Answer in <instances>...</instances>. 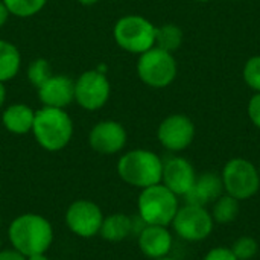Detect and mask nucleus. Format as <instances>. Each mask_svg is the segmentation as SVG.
<instances>
[{
    "label": "nucleus",
    "instance_id": "obj_1",
    "mask_svg": "<svg viewBox=\"0 0 260 260\" xmlns=\"http://www.w3.org/2000/svg\"><path fill=\"white\" fill-rule=\"evenodd\" d=\"M8 236L12 247L29 257L49 250L53 241V230L46 218L35 213H24L11 222Z\"/></svg>",
    "mask_w": 260,
    "mask_h": 260
},
{
    "label": "nucleus",
    "instance_id": "obj_2",
    "mask_svg": "<svg viewBox=\"0 0 260 260\" xmlns=\"http://www.w3.org/2000/svg\"><path fill=\"white\" fill-rule=\"evenodd\" d=\"M32 134L38 145L50 152L64 149L73 136V122L62 108L43 107L35 111Z\"/></svg>",
    "mask_w": 260,
    "mask_h": 260
},
{
    "label": "nucleus",
    "instance_id": "obj_3",
    "mask_svg": "<svg viewBox=\"0 0 260 260\" xmlns=\"http://www.w3.org/2000/svg\"><path fill=\"white\" fill-rule=\"evenodd\" d=\"M117 174L129 186L146 189L161 183L163 160L152 151L133 149L119 158Z\"/></svg>",
    "mask_w": 260,
    "mask_h": 260
},
{
    "label": "nucleus",
    "instance_id": "obj_4",
    "mask_svg": "<svg viewBox=\"0 0 260 260\" xmlns=\"http://www.w3.org/2000/svg\"><path fill=\"white\" fill-rule=\"evenodd\" d=\"M139 216L146 225H163L172 224L180 204L178 197L171 192L163 183L142 189L137 201Z\"/></svg>",
    "mask_w": 260,
    "mask_h": 260
},
{
    "label": "nucleus",
    "instance_id": "obj_5",
    "mask_svg": "<svg viewBox=\"0 0 260 260\" xmlns=\"http://www.w3.org/2000/svg\"><path fill=\"white\" fill-rule=\"evenodd\" d=\"M155 27L142 15H123L114 24V41L122 50L142 55L155 46Z\"/></svg>",
    "mask_w": 260,
    "mask_h": 260
},
{
    "label": "nucleus",
    "instance_id": "obj_6",
    "mask_svg": "<svg viewBox=\"0 0 260 260\" xmlns=\"http://www.w3.org/2000/svg\"><path fill=\"white\" fill-rule=\"evenodd\" d=\"M178 73V66L174 53L158 47H152L139 55L137 75L140 81L151 88L169 87Z\"/></svg>",
    "mask_w": 260,
    "mask_h": 260
},
{
    "label": "nucleus",
    "instance_id": "obj_7",
    "mask_svg": "<svg viewBox=\"0 0 260 260\" xmlns=\"http://www.w3.org/2000/svg\"><path fill=\"white\" fill-rule=\"evenodd\" d=\"M224 192L238 201L253 198L260 189V174L257 166L250 160L236 157L225 163L221 172Z\"/></svg>",
    "mask_w": 260,
    "mask_h": 260
},
{
    "label": "nucleus",
    "instance_id": "obj_8",
    "mask_svg": "<svg viewBox=\"0 0 260 260\" xmlns=\"http://www.w3.org/2000/svg\"><path fill=\"white\" fill-rule=\"evenodd\" d=\"M213 218L212 213L198 204H186L178 209L172 229L178 238L187 242H201L206 241L213 232Z\"/></svg>",
    "mask_w": 260,
    "mask_h": 260
},
{
    "label": "nucleus",
    "instance_id": "obj_9",
    "mask_svg": "<svg viewBox=\"0 0 260 260\" xmlns=\"http://www.w3.org/2000/svg\"><path fill=\"white\" fill-rule=\"evenodd\" d=\"M110 94V81L107 75L98 69L81 73V76L75 81V101L87 111H96L102 108L108 102Z\"/></svg>",
    "mask_w": 260,
    "mask_h": 260
},
{
    "label": "nucleus",
    "instance_id": "obj_10",
    "mask_svg": "<svg viewBox=\"0 0 260 260\" xmlns=\"http://www.w3.org/2000/svg\"><path fill=\"white\" fill-rule=\"evenodd\" d=\"M157 139L165 149L181 152L192 145L195 139V125L186 114H171L158 125Z\"/></svg>",
    "mask_w": 260,
    "mask_h": 260
},
{
    "label": "nucleus",
    "instance_id": "obj_11",
    "mask_svg": "<svg viewBox=\"0 0 260 260\" xmlns=\"http://www.w3.org/2000/svg\"><path fill=\"white\" fill-rule=\"evenodd\" d=\"M104 221L102 210L88 200H79L70 204L66 213V224L75 235L81 238H93L99 233Z\"/></svg>",
    "mask_w": 260,
    "mask_h": 260
},
{
    "label": "nucleus",
    "instance_id": "obj_12",
    "mask_svg": "<svg viewBox=\"0 0 260 260\" xmlns=\"http://www.w3.org/2000/svg\"><path fill=\"white\" fill-rule=\"evenodd\" d=\"M195 180V168L187 158L174 155L163 161L161 183L177 197H186L193 187Z\"/></svg>",
    "mask_w": 260,
    "mask_h": 260
},
{
    "label": "nucleus",
    "instance_id": "obj_13",
    "mask_svg": "<svg viewBox=\"0 0 260 260\" xmlns=\"http://www.w3.org/2000/svg\"><path fill=\"white\" fill-rule=\"evenodd\" d=\"M126 129L116 120H102L96 123L88 136L91 149L104 155L120 152L126 145Z\"/></svg>",
    "mask_w": 260,
    "mask_h": 260
},
{
    "label": "nucleus",
    "instance_id": "obj_14",
    "mask_svg": "<svg viewBox=\"0 0 260 260\" xmlns=\"http://www.w3.org/2000/svg\"><path fill=\"white\" fill-rule=\"evenodd\" d=\"M37 90L43 107L64 110L75 101V81L64 75H52Z\"/></svg>",
    "mask_w": 260,
    "mask_h": 260
},
{
    "label": "nucleus",
    "instance_id": "obj_15",
    "mask_svg": "<svg viewBox=\"0 0 260 260\" xmlns=\"http://www.w3.org/2000/svg\"><path fill=\"white\" fill-rule=\"evenodd\" d=\"M139 248L149 259L169 256L172 250V235L163 225H145L139 233Z\"/></svg>",
    "mask_w": 260,
    "mask_h": 260
},
{
    "label": "nucleus",
    "instance_id": "obj_16",
    "mask_svg": "<svg viewBox=\"0 0 260 260\" xmlns=\"http://www.w3.org/2000/svg\"><path fill=\"white\" fill-rule=\"evenodd\" d=\"M222 193L225 192L221 175L215 172H204L197 175L193 187L184 198L187 204H198L206 207L207 204H213Z\"/></svg>",
    "mask_w": 260,
    "mask_h": 260
},
{
    "label": "nucleus",
    "instance_id": "obj_17",
    "mask_svg": "<svg viewBox=\"0 0 260 260\" xmlns=\"http://www.w3.org/2000/svg\"><path fill=\"white\" fill-rule=\"evenodd\" d=\"M34 119H35V111L24 104H14L9 105L3 114H2V122L5 128L12 133V134H27L32 131L34 126Z\"/></svg>",
    "mask_w": 260,
    "mask_h": 260
},
{
    "label": "nucleus",
    "instance_id": "obj_18",
    "mask_svg": "<svg viewBox=\"0 0 260 260\" xmlns=\"http://www.w3.org/2000/svg\"><path fill=\"white\" fill-rule=\"evenodd\" d=\"M102 239L110 242H122L134 233V219L123 213H114L104 218L101 230Z\"/></svg>",
    "mask_w": 260,
    "mask_h": 260
},
{
    "label": "nucleus",
    "instance_id": "obj_19",
    "mask_svg": "<svg viewBox=\"0 0 260 260\" xmlns=\"http://www.w3.org/2000/svg\"><path fill=\"white\" fill-rule=\"evenodd\" d=\"M21 67V55L9 41L0 40V82H8L14 79Z\"/></svg>",
    "mask_w": 260,
    "mask_h": 260
},
{
    "label": "nucleus",
    "instance_id": "obj_20",
    "mask_svg": "<svg viewBox=\"0 0 260 260\" xmlns=\"http://www.w3.org/2000/svg\"><path fill=\"white\" fill-rule=\"evenodd\" d=\"M183 43V30L174 23H166L155 27V47L166 52H177Z\"/></svg>",
    "mask_w": 260,
    "mask_h": 260
},
{
    "label": "nucleus",
    "instance_id": "obj_21",
    "mask_svg": "<svg viewBox=\"0 0 260 260\" xmlns=\"http://www.w3.org/2000/svg\"><path fill=\"white\" fill-rule=\"evenodd\" d=\"M212 218L218 224H230L239 215V201L227 193H222L215 203L212 209Z\"/></svg>",
    "mask_w": 260,
    "mask_h": 260
},
{
    "label": "nucleus",
    "instance_id": "obj_22",
    "mask_svg": "<svg viewBox=\"0 0 260 260\" xmlns=\"http://www.w3.org/2000/svg\"><path fill=\"white\" fill-rule=\"evenodd\" d=\"M46 2L47 0H3L9 14L20 18H27L38 14L44 8Z\"/></svg>",
    "mask_w": 260,
    "mask_h": 260
},
{
    "label": "nucleus",
    "instance_id": "obj_23",
    "mask_svg": "<svg viewBox=\"0 0 260 260\" xmlns=\"http://www.w3.org/2000/svg\"><path fill=\"white\" fill-rule=\"evenodd\" d=\"M50 76H52V67L49 61L44 58H35L27 67V79L35 88L43 85Z\"/></svg>",
    "mask_w": 260,
    "mask_h": 260
},
{
    "label": "nucleus",
    "instance_id": "obj_24",
    "mask_svg": "<svg viewBox=\"0 0 260 260\" xmlns=\"http://www.w3.org/2000/svg\"><path fill=\"white\" fill-rule=\"evenodd\" d=\"M242 78L248 88L254 93H260V55H254L247 59L242 69Z\"/></svg>",
    "mask_w": 260,
    "mask_h": 260
},
{
    "label": "nucleus",
    "instance_id": "obj_25",
    "mask_svg": "<svg viewBox=\"0 0 260 260\" xmlns=\"http://www.w3.org/2000/svg\"><path fill=\"white\" fill-rule=\"evenodd\" d=\"M232 251L238 260H250L257 254L259 244L251 236H241L239 239H236L233 242Z\"/></svg>",
    "mask_w": 260,
    "mask_h": 260
},
{
    "label": "nucleus",
    "instance_id": "obj_26",
    "mask_svg": "<svg viewBox=\"0 0 260 260\" xmlns=\"http://www.w3.org/2000/svg\"><path fill=\"white\" fill-rule=\"evenodd\" d=\"M247 113H248V117L251 120V123L260 129V93H254L248 102V107H247Z\"/></svg>",
    "mask_w": 260,
    "mask_h": 260
},
{
    "label": "nucleus",
    "instance_id": "obj_27",
    "mask_svg": "<svg viewBox=\"0 0 260 260\" xmlns=\"http://www.w3.org/2000/svg\"><path fill=\"white\" fill-rule=\"evenodd\" d=\"M203 260H238L236 256L233 254L232 248H225V247H215L212 248Z\"/></svg>",
    "mask_w": 260,
    "mask_h": 260
},
{
    "label": "nucleus",
    "instance_id": "obj_28",
    "mask_svg": "<svg viewBox=\"0 0 260 260\" xmlns=\"http://www.w3.org/2000/svg\"><path fill=\"white\" fill-rule=\"evenodd\" d=\"M0 260H26V256L20 251L14 250H2L0 251Z\"/></svg>",
    "mask_w": 260,
    "mask_h": 260
},
{
    "label": "nucleus",
    "instance_id": "obj_29",
    "mask_svg": "<svg viewBox=\"0 0 260 260\" xmlns=\"http://www.w3.org/2000/svg\"><path fill=\"white\" fill-rule=\"evenodd\" d=\"M9 11H8V8H6V5L3 3V0H0V27L8 21V18H9Z\"/></svg>",
    "mask_w": 260,
    "mask_h": 260
},
{
    "label": "nucleus",
    "instance_id": "obj_30",
    "mask_svg": "<svg viewBox=\"0 0 260 260\" xmlns=\"http://www.w3.org/2000/svg\"><path fill=\"white\" fill-rule=\"evenodd\" d=\"M5 101H6V88H5L3 82H0V108L3 107Z\"/></svg>",
    "mask_w": 260,
    "mask_h": 260
},
{
    "label": "nucleus",
    "instance_id": "obj_31",
    "mask_svg": "<svg viewBox=\"0 0 260 260\" xmlns=\"http://www.w3.org/2000/svg\"><path fill=\"white\" fill-rule=\"evenodd\" d=\"M26 260H49V257H46V254H34V256H29L26 257Z\"/></svg>",
    "mask_w": 260,
    "mask_h": 260
},
{
    "label": "nucleus",
    "instance_id": "obj_32",
    "mask_svg": "<svg viewBox=\"0 0 260 260\" xmlns=\"http://www.w3.org/2000/svg\"><path fill=\"white\" fill-rule=\"evenodd\" d=\"M82 6H93V5H96L99 0H78Z\"/></svg>",
    "mask_w": 260,
    "mask_h": 260
},
{
    "label": "nucleus",
    "instance_id": "obj_33",
    "mask_svg": "<svg viewBox=\"0 0 260 260\" xmlns=\"http://www.w3.org/2000/svg\"><path fill=\"white\" fill-rule=\"evenodd\" d=\"M154 260H177V259H174V257H171V256H165V257H160V259H154Z\"/></svg>",
    "mask_w": 260,
    "mask_h": 260
},
{
    "label": "nucleus",
    "instance_id": "obj_34",
    "mask_svg": "<svg viewBox=\"0 0 260 260\" xmlns=\"http://www.w3.org/2000/svg\"><path fill=\"white\" fill-rule=\"evenodd\" d=\"M195 2H200V3H207V2H210V0H195Z\"/></svg>",
    "mask_w": 260,
    "mask_h": 260
},
{
    "label": "nucleus",
    "instance_id": "obj_35",
    "mask_svg": "<svg viewBox=\"0 0 260 260\" xmlns=\"http://www.w3.org/2000/svg\"><path fill=\"white\" fill-rule=\"evenodd\" d=\"M257 169H259V174H260V163H259V166H257Z\"/></svg>",
    "mask_w": 260,
    "mask_h": 260
},
{
    "label": "nucleus",
    "instance_id": "obj_36",
    "mask_svg": "<svg viewBox=\"0 0 260 260\" xmlns=\"http://www.w3.org/2000/svg\"><path fill=\"white\" fill-rule=\"evenodd\" d=\"M0 225H2V218H0Z\"/></svg>",
    "mask_w": 260,
    "mask_h": 260
},
{
    "label": "nucleus",
    "instance_id": "obj_37",
    "mask_svg": "<svg viewBox=\"0 0 260 260\" xmlns=\"http://www.w3.org/2000/svg\"><path fill=\"white\" fill-rule=\"evenodd\" d=\"M230 2H236V0H230Z\"/></svg>",
    "mask_w": 260,
    "mask_h": 260
}]
</instances>
